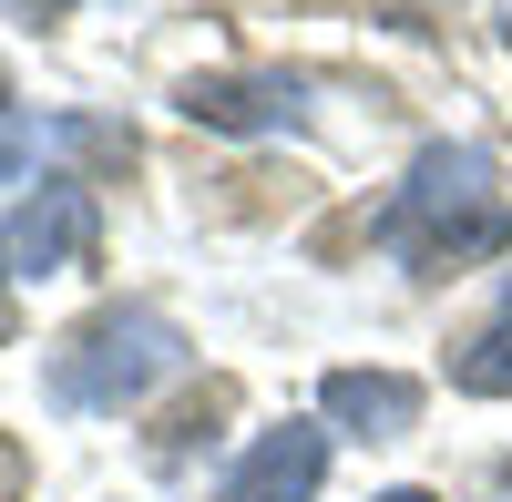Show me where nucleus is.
Masks as SVG:
<instances>
[{"label": "nucleus", "mask_w": 512, "mask_h": 502, "mask_svg": "<svg viewBox=\"0 0 512 502\" xmlns=\"http://www.w3.org/2000/svg\"><path fill=\"white\" fill-rule=\"evenodd\" d=\"M0 257H11L21 277H52V267H82L93 257V195H82L72 175H52L21 216H11V236H0Z\"/></svg>", "instance_id": "obj_3"}, {"label": "nucleus", "mask_w": 512, "mask_h": 502, "mask_svg": "<svg viewBox=\"0 0 512 502\" xmlns=\"http://www.w3.org/2000/svg\"><path fill=\"white\" fill-rule=\"evenodd\" d=\"M185 369V328L164 318V308H103L93 328H72V339L52 349V410H134V400H154L164 380Z\"/></svg>", "instance_id": "obj_2"}, {"label": "nucleus", "mask_w": 512, "mask_h": 502, "mask_svg": "<svg viewBox=\"0 0 512 502\" xmlns=\"http://www.w3.org/2000/svg\"><path fill=\"white\" fill-rule=\"evenodd\" d=\"M185 113L216 123V134H277V123L308 113V82H297V72H195Z\"/></svg>", "instance_id": "obj_4"}, {"label": "nucleus", "mask_w": 512, "mask_h": 502, "mask_svg": "<svg viewBox=\"0 0 512 502\" xmlns=\"http://www.w3.org/2000/svg\"><path fill=\"white\" fill-rule=\"evenodd\" d=\"M21 472H31V462H21V441H0V502H21Z\"/></svg>", "instance_id": "obj_9"}, {"label": "nucleus", "mask_w": 512, "mask_h": 502, "mask_svg": "<svg viewBox=\"0 0 512 502\" xmlns=\"http://www.w3.org/2000/svg\"><path fill=\"white\" fill-rule=\"evenodd\" d=\"M502 236H512V205H502V175H492L482 144H431L410 164L400 205L379 216V246L410 267H472Z\"/></svg>", "instance_id": "obj_1"}, {"label": "nucleus", "mask_w": 512, "mask_h": 502, "mask_svg": "<svg viewBox=\"0 0 512 502\" xmlns=\"http://www.w3.org/2000/svg\"><path fill=\"white\" fill-rule=\"evenodd\" d=\"M0 349H11V257H0Z\"/></svg>", "instance_id": "obj_10"}, {"label": "nucleus", "mask_w": 512, "mask_h": 502, "mask_svg": "<svg viewBox=\"0 0 512 502\" xmlns=\"http://www.w3.org/2000/svg\"><path fill=\"white\" fill-rule=\"evenodd\" d=\"M318 472H328V431H297V421H287V431H267V441L226 472L216 502H308Z\"/></svg>", "instance_id": "obj_5"}, {"label": "nucleus", "mask_w": 512, "mask_h": 502, "mask_svg": "<svg viewBox=\"0 0 512 502\" xmlns=\"http://www.w3.org/2000/svg\"><path fill=\"white\" fill-rule=\"evenodd\" d=\"M379 502H431V492H379Z\"/></svg>", "instance_id": "obj_12"}, {"label": "nucleus", "mask_w": 512, "mask_h": 502, "mask_svg": "<svg viewBox=\"0 0 512 502\" xmlns=\"http://www.w3.org/2000/svg\"><path fill=\"white\" fill-rule=\"evenodd\" d=\"M11 11H31V21H52V11H62V0H11Z\"/></svg>", "instance_id": "obj_11"}, {"label": "nucleus", "mask_w": 512, "mask_h": 502, "mask_svg": "<svg viewBox=\"0 0 512 502\" xmlns=\"http://www.w3.org/2000/svg\"><path fill=\"white\" fill-rule=\"evenodd\" d=\"M451 380L472 390V400H502V390H512V308H502V318L482 328V339H472V349L451 359Z\"/></svg>", "instance_id": "obj_7"}, {"label": "nucleus", "mask_w": 512, "mask_h": 502, "mask_svg": "<svg viewBox=\"0 0 512 502\" xmlns=\"http://www.w3.org/2000/svg\"><path fill=\"white\" fill-rule=\"evenodd\" d=\"M328 421L338 431H359V441H400L410 421H420V390L400 380V369H328Z\"/></svg>", "instance_id": "obj_6"}, {"label": "nucleus", "mask_w": 512, "mask_h": 502, "mask_svg": "<svg viewBox=\"0 0 512 502\" xmlns=\"http://www.w3.org/2000/svg\"><path fill=\"white\" fill-rule=\"evenodd\" d=\"M21 164H31V123L11 103V82H0V185H21Z\"/></svg>", "instance_id": "obj_8"}]
</instances>
